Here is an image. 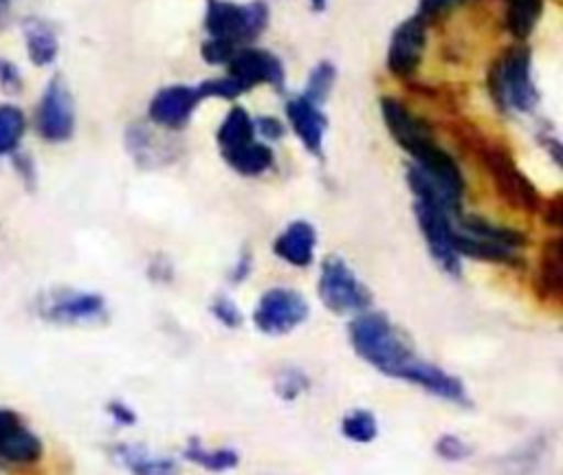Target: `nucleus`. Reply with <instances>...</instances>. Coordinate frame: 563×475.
Segmentation results:
<instances>
[{
	"label": "nucleus",
	"mask_w": 563,
	"mask_h": 475,
	"mask_svg": "<svg viewBox=\"0 0 563 475\" xmlns=\"http://www.w3.org/2000/svg\"><path fill=\"white\" fill-rule=\"evenodd\" d=\"M380 114L394 141L413 158L411 165L429 174L433 180H438L446 189L462 196L464 191L462 172L455 158L435 143L429 123L416 117L402 101L394 97L380 99Z\"/></svg>",
	"instance_id": "nucleus-1"
},
{
	"label": "nucleus",
	"mask_w": 563,
	"mask_h": 475,
	"mask_svg": "<svg viewBox=\"0 0 563 475\" xmlns=\"http://www.w3.org/2000/svg\"><path fill=\"white\" fill-rule=\"evenodd\" d=\"M424 35L427 24L416 15L396 26L387 48V68L391 75L411 77L416 73L424 51Z\"/></svg>",
	"instance_id": "nucleus-11"
},
{
	"label": "nucleus",
	"mask_w": 563,
	"mask_h": 475,
	"mask_svg": "<svg viewBox=\"0 0 563 475\" xmlns=\"http://www.w3.org/2000/svg\"><path fill=\"white\" fill-rule=\"evenodd\" d=\"M479 156H482V163L488 169L499 196L508 205H512L521 211H537L541 207L539 191L528 180V176L515 165L512 156L501 145L486 143L479 147Z\"/></svg>",
	"instance_id": "nucleus-6"
},
{
	"label": "nucleus",
	"mask_w": 563,
	"mask_h": 475,
	"mask_svg": "<svg viewBox=\"0 0 563 475\" xmlns=\"http://www.w3.org/2000/svg\"><path fill=\"white\" fill-rule=\"evenodd\" d=\"M457 231L482 238V240H488V242H495V244H501V246L512 248V251H521L526 246V235L523 233H519L515 229H508V227H499V224L488 222L479 216L462 218Z\"/></svg>",
	"instance_id": "nucleus-23"
},
{
	"label": "nucleus",
	"mask_w": 563,
	"mask_h": 475,
	"mask_svg": "<svg viewBox=\"0 0 563 475\" xmlns=\"http://www.w3.org/2000/svg\"><path fill=\"white\" fill-rule=\"evenodd\" d=\"M211 314L227 328H238L242 325V312L240 308L233 303V299H229L227 295H218L211 301Z\"/></svg>",
	"instance_id": "nucleus-32"
},
{
	"label": "nucleus",
	"mask_w": 563,
	"mask_h": 475,
	"mask_svg": "<svg viewBox=\"0 0 563 475\" xmlns=\"http://www.w3.org/2000/svg\"><path fill=\"white\" fill-rule=\"evenodd\" d=\"M334 77H336V70L330 62H319L312 70H310V77L306 81V92L301 97H306L308 101H312L314 106H321L330 90H332V84H334Z\"/></svg>",
	"instance_id": "nucleus-28"
},
{
	"label": "nucleus",
	"mask_w": 563,
	"mask_h": 475,
	"mask_svg": "<svg viewBox=\"0 0 563 475\" xmlns=\"http://www.w3.org/2000/svg\"><path fill=\"white\" fill-rule=\"evenodd\" d=\"M460 2H464V0H420V2H418L416 18L422 20L424 24H429V22H433L438 15H442V13H446L449 9L457 7Z\"/></svg>",
	"instance_id": "nucleus-34"
},
{
	"label": "nucleus",
	"mask_w": 563,
	"mask_h": 475,
	"mask_svg": "<svg viewBox=\"0 0 563 475\" xmlns=\"http://www.w3.org/2000/svg\"><path fill=\"white\" fill-rule=\"evenodd\" d=\"M413 216H416L418 229L427 242V248H429L433 262L451 277H460L462 268H460V255L453 244L455 227L451 222V213H446L444 209H440L435 205L416 200Z\"/></svg>",
	"instance_id": "nucleus-8"
},
{
	"label": "nucleus",
	"mask_w": 563,
	"mask_h": 475,
	"mask_svg": "<svg viewBox=\"0 0 563 475\" xmlns=\"http://www.w3.org/2000/svg\"><path fill=\"white\" fill-rule=\"evenodd\" d=\"M235 51H238V46H233V44H229V42H224V40H213V37H209V40L202 44V57H205V62H209V64H227V62L233 57Z\"/></svg>",
	"instance_id": "nucleus-33"
},
{
	"label": "nucleus",
	"mask_w": 563,
	"mask_h": 475,
	"mask_svg": "<svg viewBox=\"0 0 563 475\" xmlns=\"http://www.w3.org/2000/svg\"><path fill=\"white\" fill-rule=\"evenodd\" d=\"M11 158H13V167H15V172L20 174V178H22L26 185H33V183H35V165H33L31 156L15 152V154H11Z\"/></svg>",
	"instance_id": "nucleus-37"
},
{
	"label": "nucleus",
	"mask_w": 563,
	"mask_h": 475,
	"mask_svg": "<svg viewBox=\"0 0 563 475\" xmlns=\"http://www.w3.org/2000/svg\"><path fill=\"white\" fill-rule=\"evenodd\" d=\"M341 435L356 444H369L378 435V420L367 409H352L341 420Z\"/></svg>",
	"instance_id": "nucleus-27"
},
{
	"label": "nucleus",
	"mask_w": 563,
	"mask_h": 475,
	"mask_svg": "<svg viewBox=\"0 0 563 475\" xmlns=\"http://www.w3.org/2000/svg\"><path fill=\"white\" fill-rule=\"evenodd\" d=\"M504 2H506V15H504L506 29L517 40H526L541 18L543 0H504Z\"/></svg>",
	"instance_id": "nucleus-25"
},
{
	"label": "nucleus",
	"mask_w": 563,
	"mask_h": 475,
	"mask_svg": "<svg viewBox=\"0 0 563 475\" xmlns=\"http://www.w3.org/2000/svg\"><path fill=\"white\" fill-rule=\"evenodd\" d=\"M251 268H253V255H251L249 251H244V253L238 257L235 266L231 268V279H233L235 284H240L242 279H246V277H249Z\"/></svg>",
	"instance_id": "nucleus-39"
},
{
	"label": "nucleus",
	"mask_w": 563,
	"mask_h": 475,
	"mask_svg": "<svg viewBox=\"0 0 563 475\" xmlns=\"http://www.w3.org/2000/svg\"><path fill=\"white\" fill-rule=\"evenodd\" d=\"M42 440L22 422V418L0 407V462L33 464L42 457Z\"/></svg>",
	"instance_id": "nucleus-12"
},
{
	"label": "nucleus",
	"mask_w": 563,
	"mask_h": 475,
	"mask_svg": "<svg viewBox=\"0 0 563 475\" xmlns=\"http://www.w3.org/2000/svg\"><path fill=\"white\" fill-rule=\"evenodd\" d=\"M552 224H559L561 218V198H554L550 202H545V213H543Z\"/></svg>",
	"instance_id": "nucleus-40"
},
{
	"label": "nucleus",
	"mask_w": 563,
	"mask_h": 475,
	"mask_svg": "<svg viewBox=\"0 0 563 475\" xmlns=\"http://www.w3.org/2000/svg\"><path fill=\"white\" fill-rule=\"evenodd\" d=\"M106 411H108V416H110L117 424H121V427H132V424L136 422L134 409L128 407L123 400H110V402L106 405Z\"/></svg>",
	"instance_id": "nucleus-36"
},
{
	"label": "nucleus",
	"mask_w": 563,
	"mask_h": 475,
	"mask_svg": "<svg viewBox=\"0 0 563 475\" xmlns=\"http://www.w3.org/2000/svg\"><path fill=\"white\" fill-rule=\"evenodd\" d=\"M310 2H312L314 11H323V7H325V0H310Z\"/></svg>",
	"instance_id": "nucleus-42"
},
{
	"label": "nucleus",
	"mask_w": 563,
	"mask_h": 475,
	"mask_svg": "<svg viewBox=\"0 0 563 475\" xmlns=\"http://www.w3.org/2000/svg\"><path fill=\"white\" fill-rule=\"evenodd\" d=\"M200 99L205 97H220V99H235L242 92H246V88L231 75L224 77H216V79H207L200 86H196Z\"/></svg>",
	"instance_id": "nucleus-31"
},
{
	"label": "nucleus",
	"mask_w": 563,
	"mask_h": 475,
	"mask_svg": "<svg viewBox=\"0 0 563 475\" xmlns=\"http://www.w3.org/2000/svg\"><path fill=\"white\" fill-rule=\"evenodd\" d=\"M24 132H26L24 112L13 103H0V156L15 154Z\"/></svg>",
	"instance_id": "nucleus-26"
},
{
	"label": "nucleus",
	"mask_w": 563,
	"mask_h": 475,
	"mask_svg": "<svg viewBox=\"0 0 563 475\" xmlns=\"http://www.w3.org/2000/svg\"><path fill=\"white\" fill-rule=\"evenodd\" d=\"M314 244H317L314 227L306 220H295L277 235L273 244V253L279 259L288 262L290 266L303 268L314 259Z\"/></svg>",
	"instance_id": "nucleus-17"
},
{
	"label": "nucleus",
	"mask_w": 563,
	"mask_h": 475,
	"mask_svg": "<svg viewBox=\"0 0 563 475\" xmlns=\"http://www.w3.org/2000/svg\"><path fill=\"white\" fill-rule=\"evenodd\" d=\"M40 314L53 323L79 325L95 323L106 317V299L84 290H53L40 301Z\"/></svg>",
	"instance_id": "nucleus-10"
},
{
	"label": "nucleus",
	"mask_w": 563,
	"mask_h": 475,
	"mask_svg": "<svg viewBox=\"0 0 563 475\" xmlns=\"http://www.w3.org/2000/svg\"><path fill=\"white\" fill-rule=\"evenodd\" d=\"M24 44H26V53L29 59L35 66H48L55 62L57 51H59V42H57V33L53 31V26L40 18H29L24 22Z\"/></svg>",
	"instance_id": "nucleus-20"
},
{
	"label": "nucleus",
	"mask_w": 563,
	"mask_h": 475,
	"mask_svg": "<svg viewBox=\"0 0 563 475\" xmlns=\"http://www.w3.org/2000/svg\"><path fill=\"white\" fill-rule=\"evenodd\" d=\"M24 81L20 75V68L11 59L0 57V88L9 95H18L22 90Z\"/></svg>",
	"instance_id": "nucleus-35"
},
{
	"label": "nucleus",
	"mask_w": 563,
	"mask_h": 475,
	"mask_svg": "<svg viewBox=\"0 0 563 475\" xmlns=\"http://www.w3.org/2000/svg\"><path fill=\"white\" fill-rule=\"evenodd\" d=\"M354 352L380 374L402 378L418 358L411 341L383 312H361L347 325Z\"/></svg>",
	"instance_id": "nucleus-2"
},
{
	"label": "nucleus",
	"mask_w": 563,
	"mask_h": 475,
	"mask_svg": "<svg viewBox=\"0 0 563 475\" xmlns=\"http://www.w3.org/2000/svg\"><path fill=\"white\" fill-rule=\"evenodd\" d=\"M310 306L306 297L292 288L275 286L268 288L255 310H253V325L268 336H284L292 332L308 319Z\"/></svg>",
	"instance_id": "nucleus-7"
},
{
	"label": "nucleus",
	"mask_w": 563,
	"mask_h": 475,
	"mask_svg": "<svg viewBox=\"0 0 563 475\" xmlns=\"http://www.w3.org/2000/svg\"><path fill=\"white\" fill-rule=\"evenodd\" d=\"M400 380L411 383V385L424 389L427 394H431L435 398H442L446 402H453L457 407H468L471 405L468 391H466L464 383L457 376L449 374L440 365L429 363L420 356L409 365V369L402 374Z\"/></svg>",
	"instance_id": "nucleus-13"
},
{
	"label": "nucleus",
	"mask_w": 563,
	"mask_h": 475,
	"mask_svg": "<svg viewBox=\"0 0 563 475\" xmlns=\"http://www.w3.org/2000/svg\"><path fill=\"white\" fill-rule=\"evenodd\" d=\"M488 90L501 110L532 112L539 103V90L532 79L530 51L512 46L497 57L488 73Z\"/></svg>",
	"instance_id": "nucleus-3"
},
{
	"label": "nucleus",
	"mask_w": 563,
	"mask_h": 475,
	"mask_svg": "<svg viewBox=\"0 0 563 475\" xmlns=\"http://www.w3.org/2000/svg\"><path fill=\"white\" fill-rule=\"evenodd\" d=\"M286 117H288L295 134L301 139L303 147L310 154L321 156L323 134L328 130V119H325L321 106H314L306 97H295L286 103Z\"/></svg>",
	"instance_id": "nucleus-16"
},
{
	"label": "nucleus",
	"mask_w": 563,
	"mask_h": 475,
	"mask_svg": "<svg viewBox=\"0 0 563 475\" xmlns=\"http://www.w3.org/2000/svg\"><path fill=\"white\" fill-rule=\"evenodd\" d=\"M183 457L209 473H227L233 471L240 464V455L235 449L229 446H218V449H207L200 440L191 438L185 449Z\"/></svg>",
	"instance_id": "nucleus-21"
},
{
	"label": "nucleus",
	"mask_w": 563,
	"mask_h": 475,
	"mask_svg": "<svg viewBox=\"0 0 563 475\" xmlns=\"http://www.w3.org/2000/svg\"><path fill=\"white\" fill-rule=\"evenodd\" d=\"M319 299L334 314H361L372 303V292L341 255H325L319 268Z\"/></svg>",
	"instance_id": "nucleus-4"
},
{
	"label": "nucleus",
	"mask_w": 563,
	"mask_h": 475,
	"mask_svg": "<svg viewBox=\"0 0 563 475\" xmlns=\"http://www.w3.org/2000/svg\"><path fill=\"white\" fill-rule=\"evenodd\" d=\"M231 77H235L246 90L257 84L284 86V66L282 62L262 48H238L227 62Z\"/></svg>",
	"instance_id": "nucleus-14"
},
{
	"label": "nucleus",
	"mask_w": 563,
	"mask_h": 475,
	"mask_svg": "<svg viewBox=\"0 0 563 475\" xmlns=\"http://www.w3.org/2000/svg\"><path fill=\"white\" fill-rule=\"evenodd\" d=\"M255 130H260L264 134V139H268V141H275V139H279L284 134V125L275 117H262L255 123Z\"/></svg>",
	"instance_id": "nucleus-38"
},
{
	"label": "nucleus",
	"mask_w": 563,
	"mask_h": 475,
	"mask_svg": "<svg viewBox=\"0 0 563 475\" xmlns=\"http://www.w3.org/2000/svg\"><path fill=\"white\" fill-rule=\"evenodd\" d=\"M198 101H200V95L191 86H183V84L165 86L152 97L147 114L156 125L176 130L189 121Z\"/></svg>",
	"instance_id": "nucleus-15"
},
{
	"label": "nucleus",
	"mask_w": 563,
	"mask_h": 475,
	"mask_svg": "<svg viewBox=\"0 0 563 475\" xmlns=\"http://www.w3.org/2000/svg\"><path fill=\"white\" fill-rule=\"evenodd\" d=\"M563 259H561V238H552L545 242L537 275H534V290L541 299H559L563 290V273H561Z\"/></svg>",
	"instance_id": "nucleus-19"
},
{
	"label": "nucleus",
	"mask_w": 563,
	"mask_h": 475,
	"mask_svg": "<svg viewBox=\"0 0 563 475\" xmlns=\"http://www.w3.org/2000/svg\"><path fill=\"white\" fill-rule=\"evenodd\" d=\"M222 156L242 176H260L273 165V150L266 143H257V141H251Z\"/></svg>",
	"instance_id": "nucleus-24"
},
{
	"label": "nucleus",
	"mask_w": 563,
	"mask_h": 475,
	"mask_svg": "<svg viewBox=\"0 0 563 475\" xmlns=\"http://www.w3.org/2000/svg\"><path fill=\"white\" fill-rule=\"evenodd\" d=\"M273 387L282 400L290 402L310 389V378L306 376V372H301L297 367H284L277 372Z\"/></svg>",
	"instance_id": "nucleus-29"
},
{
	"label": "nucleus",
	"mask_w": 563,
	"mask_h": 475,
	"mask_svg": "<svg viewBox=\"0 0 563 475\" xmlns=\"http://www.w3.org/2000/svg\"><path fill=\"white\" fill-rule=\"evenodd\" d=\"M37 134L48 143H64L75 132V103L66 81L55 75L48 79L37 110H35Z\"/></svg>",
	"instance_id": "nucleus-9"
},
{
	"label": "nucleus",
	"mask_w": 563,
	"mask_h": 475,
	"mask_svg": "<svg viewBox=\"0 0 563 475\" xmlns=\"http://www.w3.org/2000/svg\"><path fill=\"white\" fill-rule=\"evenodd\" d=\"M110 455L130 475H178V462L174 457L156 455L143 444L119 442L110 449Z\"/></svg>",
	"instance_id": "nucleus-18"
},
{
	"label": "nucleus",
	"mask_w": 563,
	"mask_h": 475,
	"mask_svg": "<svg viewBox=\"0 0 563 475\" xmlns=\"http://www.w3.org/2000/svg\"><path fill=\"white\" fill-rule=\"evenodd\" d=\"M251 141H255V121L251 119V114L244 108H240V106L231 108L218 130V145H220L222 154L233 152Z\"/></svg>",
	"instance_id": "nucleus-22"
},
{
	"label": "nucleus",
	"mask_w": 563,
	"mask_h": 475,
	"mask_svg": "<svg viewBox=\"0 0 563 475\" xmlns=\"http://www.w3.org/2000/svg\"><path fill=\"white\" fill-rule=\"evenodd\" d=\"M11 4H13V0H0V29L7 24V20L11 15Z\"/></svg>",
	"instance_id": "nucleus-41"
},
{
	"label": "nucleus",
	"mask_w": 563,
	"mask_h": 475,
	"mask_svg": "<svg viewBox=\"0 0 563 475\" xmlns=\"http://www.w3.org/2000/svg\"><path fill=\"white\" fill-rule=\"evenodd\" d=\"M433 453L444 462H462L473 455V446L455 433H442L433 442Z\"/></svg>",
	"instance_id": "nucleus-30"
},
{
	"label": "nucleus",
	"mask_w": 563,
	"mask_h": 475,
	"mask_svg": "<svg viewBox=\"0 0 563 475\" xmlns=\"http://www.w3.org/2000/svg\"><path fill=\"white\" fill-rule=\"evenodd\" d=\"M268 22V7L262 0L235 4L227 0H207L205 29L209 37L224 40L233 46L255 40Z\"/></svg>",
	"instance_id": "nucleus-5"
}]
</instances>
